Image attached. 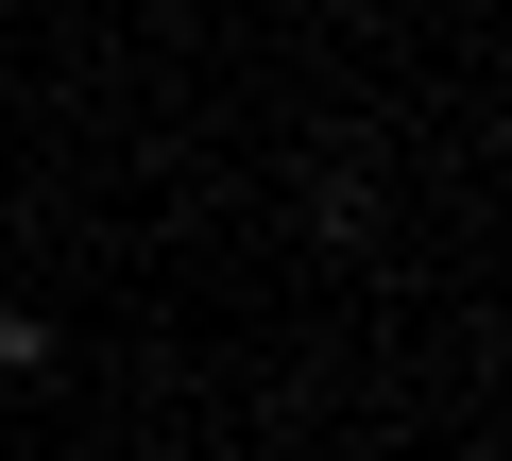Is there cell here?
<instances>
[{
    "instance_id": "7a4b0ae2",
    "label": "cell",
    "mask_w": 512,
    "mask_h": 461,
    "mask_svg": "<svg viewBox=\"0 0 512 461\" xmlns=\"http://www.w3.org/2000/svg\"><path fill=\"white\" fill-rule=\"evenodd\" d=\"M0 376H18V393H52V376H69V325H52L35 291H0Z\"/></svg>"
},
{
    "instance_id": "6da1fadb",
    "label": "cell",
    "mask_w": 512,
    "mask_h": 461,
    "mask_svg": "<svg viewBox=\"0 0 512 461\" xmlns=\"http://www.w3.org/2000/svg\"><path fill=\"white\" fill-rule=\"evenodd\" d=\"M291 222H308V240H325L342 274H376V240H393V188H376V137H342V120H325V137L291 154Z\"/></svg>"
},
{
    "instance_id": "3957f363",
    "label": "cell",
    "mask_w": 512,
    "mask_h": 461,
    "mask_svg": "<svg viewBox=\"0 0 512 461\" xmlns=\"http://www.w3.org/2000/svg\"><path fill=\"white\" fill-rule=\"evenodd\" d=\"M444 461H495V444H444Z\"/></svg>"
},
{
    "instance_id": "277c9868",
    "label": "cell",
    "mask_w": 512,
    "mask_h": 461,
    "mask_svg": "<svg viewBox=\"0 0 512 461\" xmlns=\"http://www.w3.org/2000/svg\"><path fill=\"white\" fill-rule=\"evenodd\" d=\"M0 137H18V103H0Z\"/></svg>"
}]
</instances>
